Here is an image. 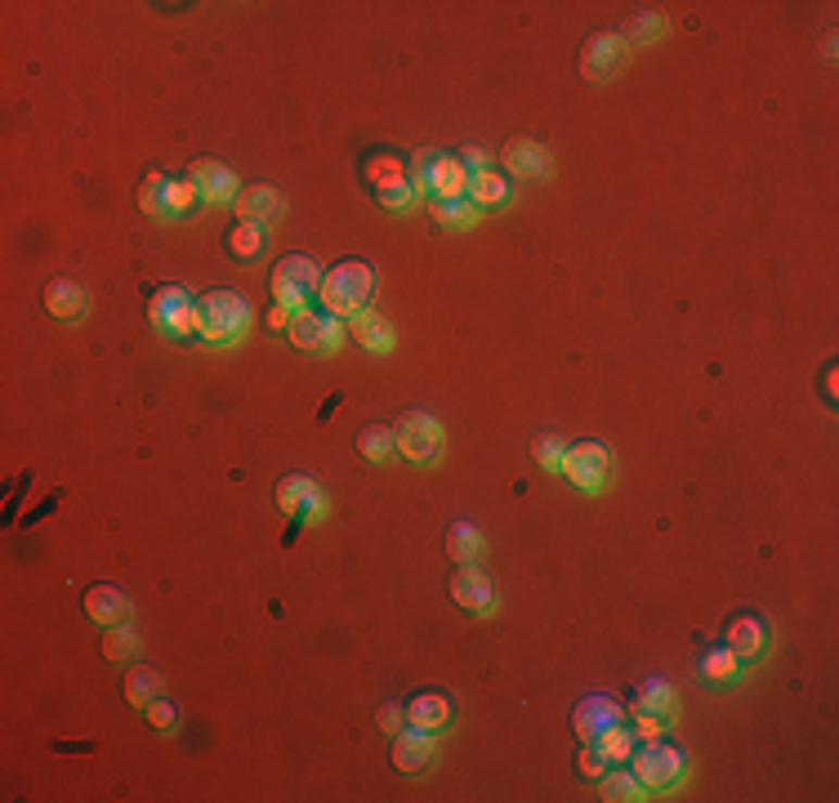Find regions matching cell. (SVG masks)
<instances>
[{"mask_svg": "<svg viewBox=\"0 0 839 803\" xmlns=\"http://www.w3.org/2000/svg\"><path fill=\"white\" fill-rule=\"evenodd\" d=\"M371 294H375V273H371V264H366V260H340L330 273H322L317 300H322V309L335 313V317H358V313H366Z\"/></svg>", "mask_w": 839, "mask_h": 803, "instance_id": "cell-1", "label": "cell"}, {"mask_svg": "<svg viewBox=\"0 0 839 803\" xmlns=\"http://www.w3.org/2000/svg\"><path fill=\"white\" fill-rule=\"evenodd\" d=\"M250 322V304L237 290H205L197 300V335L205 344H233Z\"/></svg>", "mask_w": 839, "mask_h": 803, "instance_id": "cell-2", "label": "cell"}, {"mask_svg": "<svg viewBox=\"0 0 839 803\" xmlns=\"http://www.w3.org/2000/svg\"><path fill=\"white\" fill-rule=\"evenodd\" d=\"M268 290H273V309H286V313H304L313 304V294L322 290V268L317 260L309 255H286L277 260L273 277H268Z\"/></svg>", "mask_w": 839, "mask_h": 803, "instance_id": "cell-3", "label": "cell"}, {"mask_svg": "<svg viewBox=\"0 0 839 803\" xmlns=\"http://www.w3.org/2000/svg\"><path fill=\"white\" fill-rule=\"evenodd\" d=\"M148 322L161 335H171V340H188V335H197V300H192V290L175 286V281L156 286L152 300H148Z\"/></svg>", "mask_w": 839, "mask_h": 803, "instance_id": "cell-4", "label": "cell"}, {"mask_svg": "<svg viewBox=\"0 0 839 803\" xmlns=\"http://www.w3.org/2000/svg\"><path fill=\"white\" fill-rule=\"evenodd\" d=\"M201 201V192L188 184V179H175V175H161V171H148L143 188H139V205L148 210L152 219H184L192 215Z\"/></svg>", "mask_w": 839, "mask_h": 803, "instance_id": "cell-5", "label": "cell"}, {"mask_svg": "<svg viewBox=\"0 0 839 803\" xmlns=\"http://www.w3.org/2000/svg\"><path fill=\"white\" fill-rule=\"evenodd\" d=\"M684 750L679 745H669V741H643L635 745V754H629V773H635L643 781V790H669L679 777H684Z\"/></svg>", "mask_w": 839, "mask_h": 803, "instance_id": "cell-6", "label": "cell"}, {"mask_svg": "<svg viewBox=\"0 0 839 803\" xmlns=\"http://www.w3.org/2000/svg\"><path fill=\"white\" fill-rule=\"evenodd\" d=\"M559 474L580 491H599L612 474V451L603 442H572L559 460Z\"/></svg>", "mask_w": 839, "mask_h": 803, "instance_id": "cell-7", "label": "cell"}, {"mask_svg": "<svg viewBox=\"0 0 839 803\" xmlns=\"http://www.w3.org/2000/svg\"><path fill=\"white\" fill-rule=\"evenodd\" d=\"M415 188H425L434 201L438 197H465L469 192V175L455 156L442 152H420L415 156Z\"/></svg>", "mask_w": 839, "mask_h": 803, "instance_id": "cell-8", "label": "cell"}, {"mask_svg": "<svg viewBox=\"0 0 839 803\" xmlns=\"http://www.w3.org/2000/svg\"><path fill=\"white\" fill-rule=\"evenodd\" d=\"M393 438H398V451L415 464H429L442 451V429H438V419L429 411H406L393 425Z\"/></svg>", "mask_w": 839, "mask_h": 803, "instance_id": "cell-9", "label": "cell"}, {"mask_svg": "<svg viewBox=\"0 0 839 803\" xmlns=\"http://www.w3.org/2000/svg\"><path fill=\"white\" fill-rule=\"evenodd\" d=\"M286 335H290V344H296L300 353H330V349H340L345 326H340V317H335V313H309L304 309V313L290 317Z\"/></svg>", "mask_w": 839, "mask_h": 803, "instance_id": "cell-10", "label": "cell"}, {"mask_svg": "<svg viewBox=\"0 0 839 803\" xmlns=\"http://www.w3.org/2000/svg\"><path fill=\"white\" fill-rule=\"evenodd\" d=\"M625 50H629V46L621 40V32H594V36L580 46V76L599 86V80H608V76L625 63Z\"/></svg>", "mask_w": 839, "mask_h": 803, "instance_id": "cell-11", "label": "cell"}, {"mask_svg": "<svg viewBox=\"0 0 839 803\" xmlns=\"http://www.w3.org/2000/svg\"><path fill=\"white\" fill-rule=\"evenodd\" d=\"M188 184L201 192V201H205V205H228V201H237V192H241L228 165L210 161V156H201V161H192V165H188Z\"/></svg>", "mask_w": 839, "mask_h": 803, "instance_id": "cell-12", "label": "cell"}, {"mask_svg": "<svg viewBox=\"0 0 839 803\" xmlns=\"http://www.w3.org/2000/svg\"><path fill=\"white\" fill-rule=\"evenodd\" d=\"M572 724H576V737H580V741H594V737H603L608 728L625 724V710H621V701H616V697L594 692V697H585V701L576 705Z\"/></svg>", "mask_w": 839, "mask_h": 803, "instance_id": "cell-13", "label": "cell"}, {"mask_svg": "<svg viewBox=\"0 0 839 803\" xmlns=\"http://www.w3.org/2000/svg\"><path fill=\"white\" fill-rule=\"evenodd\" d=\"M322 504H326V495L309 474H286L277 482V510L290 518H317Z\"/></svg>", "mask_w": 839, "mask_h": 803, "instance_id": "cell-14", "label": "cell"}, {"mask_svg": "<svg viewBox=\"0 0 839 803\" xmlns=\"http://www.w3.org/2000/svg\"><path fill=\"white\" fill-rule=\"evenodd\" d=\"M451 599L465 607V612H474V616H483V612H491L496 607V580L487 576V572H478V567H455V576H451Z\"/></svg>", "mask_w": 839, "mask_h": 803, "instance_id": "cell-15", "label": "cell"}, {"mask_svg": "<svg viewBox=\"0 0 839 803\" xmlns=\"http://www.w3.org/2000/svg\"><path fill=\"white\" fill-rule=\"evenodd\" d=\"M724 639H728V652H732L737 661H754V656L764 652V643H768V625L754 616V612H741V616L728 620Z\"/></svg>", "mask_w": 839, "mask_h": 803, "instance_id": "cell-16", "label": "cell"}, {"mask_svg": "<svg viewBox=\"0 0 839 803\" xmlns=\"http://www.w3.org/2000/svg\"><path fill=\"white\" fill-rule=\"evenodd\" d=\"M86 616L95 625L112 629L130 616V599H125V589H116V585H95V589H86Z\"/></svg>", "mask_w": 839, "mask_h": 803, "instance_id": "cell-17", "label": "cell"}, {"mask_svg": "<svg viewBox=\"0 0 839 803\" xmlns=\"http://www.w3.org/2000/svg\"><path fill=\"white\" fill-rule=\"evenodd\" d=\"M233 205H237V219H250V224H273V219L281 215V197H277V188H268V184L241 188Z\"/></svg>", "mask_w": 839, "mask_h": 803, "instance_id": "cell-18", "label": "cell"}, {"mask_svg": "<svg viewBox=\"0 0 839 803\" xmlns=\"http://www.w3.org/2000/svg\"><path fill=\"white\" fill-rule=\"evenodd\" d=\"M500 156H505V165L514 175H523V179H544V175H550V152H544L536 139L518 135V139L505 143V152H500Z\"/></svg>", "mask_w": 839, "mask_h": 803, "instance_id": "cell-19", "label": "cell"}, {"mask_svg": "<svg viewBox=\"0 0 839 803\" xmlns=\"http://www.w3.org/2000/svg\"><path fill=\"white\" fill-rule=\"evenodd\" d=\"M429 764H434V737L420 732V728L398 732V741H393V768H398V773H425Z\"/></svg>", "mask_w": 839, "mask_h": 803, "instance_id": "cell-20", "label": "cell"}, {"mask_svg": "<svg viewBox=\"0 0 839 803\" xmlns=\"http://www.w3.org/2000/svg\"><path fill=\"white\" fill-rule=\"evenodd\" d=\"M406 724L420 728V732H442L451 724V701L438 697V692H420L415 701H406Z\"/></svg>", "mask_w": 839, "mask_h": 803, "instance_id": "cell-21", "label": "cell"}, {"mask_svg": "<svg viewBox=\"0 0 839 803\" xmlns=\"http://www.w3.org/2000/svg\"><path fill=\"white\" fill-rule=\"evenodd\" d=\"M349 335H353V344L366 349V353H389V349H393V326H389V317H380V313H358V317H349Z\"/></svg>", "mask_w": 839, "mask_h": 803, "instance_id": "cell-22", "label": "cell"}, {"mask_svg": "<svg viewBox=\"0 0 839 803\" xmlns=\"http://www.w3.org/2000/svg\"><path fill=\"white\" fill-rule=\"evenodd\" d=\"M46 309H50V317L72 322V317L86 313V290H80L72 277H50L46 281Z\"/></svg>", "mask_w": 839, "mask_h": 803, "instance_id": "cell-23", "label": "cell"}, {"mask_svg": "<svg viewBox=\"0 0 839 803\" xmlns=\"http://www.w3.org/2000/svg\"><path fill=\"white\" fill-rule=\"evenodd\" d=\"M224 246H228V255H233L237 264L260 260V255H264V224H250V219H237V224H228V233H224Z\"/></svg>", "mask_w": 839, "mask_h": 803, "instance_id": "cell-24", "label": "cell"}, {"mask_svg": "<svg viewBox=\"0 0 839 803\" xmlns=\"http://www.w3.org/2000/svg\"><path fill=\"white\" fill-rule=\"evenodd\" d=\"M478 210H491V205H505L510 201V179L500 175V171H478V175H469V192H465Z\"/></svg>", "mask_w": 839, "mask_h": 803, "instance_id": "cell-25", "label": "cell"}, {"mask_svg": "<svg viewBox=\"0 0 839 803\" xmlns=\"http://www.w3.org/2000/svg\"><path fill=\"white\" fill-rule=\"evenodd\" d=\"M161 688H165V679H161V669H152V665H135L130 674H125V701L139 705V710H148L156 697H165Z\"/></svg>", "mask_w": 839, "mask_h": 803, "instance_id": "cell-26", "label": "cell"}, {"mask_svg": "<svg viewBox=\"0 0 839 803\" xmlns=\"http://www.w3.org/2000/svg\"><path fill=\"white\" fill-rule=\"evenodd\" d=\"M358 455L371 460V464H389V460L398 455L393 429H389V425H366V429L358 434Z\"/></svg>", "mask_w": 839, "mask_h": 803, "instance_id": "cell-27", "label": "cell"}, {"mask_svg": "<svg viewBox=\"0 0 839 803\" xmlns=\"http://www.w3.org/2000/svg\"><path fill=\"white\" fill-rule=\"evenodd\" d=\"M447 554L465 567V563H474L478 554H483V531L474 527V523H451L447 527Z\"/></svg>", "mask_w": 839, "mask_h": 803, "instance_id": "cell-28", "label": "cell"}, {"mask_svg": "<svg viewBox=\"0 0 839 803\" xmlns=\"http://www.w3.org/2000/svg\"><path fill=\"white\" fill-rule=\"evenodd\" d=\"M429 210L442 228H474L478 224V205L469 197H438Z\"/></svg>", "mask_w": 839, "mask_h": 803, "instance_id": "cell-29", "label": "cell"}, {"mask_svg": "<svg viewBox=\"0 0 839 803\" xmlns=\"http://www.w3.org/2000/svg\"><path fill=\"white\" fill-rule=\"evenodd\" d=\"M585 745H594V750H599V754L608 758V764H625V758L635 754V745H639V741H635V732H629L625 724H616V728H608L603 737L585 741Z\"/></svg>", "mask_w": 839, "mask_h": 803, "instance_id": "cell-30", "label": "cell"}, {"mask_svg": "<svg viewBox=\"0 0 839 803\" xmlns=\"http://www.w3.org/2000/svg\"><path fill=\"white\" fill-rule=\"evenodd\" d=\"M599 794L608 803H629V799H643V781L635 773H603L599 777Z\"/></svg>", "mask_w": 839, "mask_h": 803, "instance_id": "cell-31", "label": "cell"}, {"mask_svg": "<svg viewBox=\"0 0 839 803\" xmlns=\"http://www.w3.org/2000/svg\"><path fill=\"white\" fill-rule=\"evenodd\" d=\"M661 32H665V18H661L656 10H643V14H635V18L625 23L621 40H625V46H652Z\"/></svg>", "mask_w": 839, "mask_h": 803, "instance_id": "cell-32", "label": "cell"}, {"mask_svg": "<svg viewBox=\"0 0 839 803\" xmlns=\"http://www.w3.org/2000/svg\"><path fill=\"white\" fill-rule=\"evenodd\" d=\"M737 656L728 652V648H705L701 652V674H705V679H715V683H732L737 679Z\"/></svg>", "mask_w": 839, "mask_h": 803, "instance_id": "cell-33", "label": "cell"}, {"mask_svg": "<svg viewBox=\"0 0 839 803\" xmlns=\"http://www.w3.org/2000/svg\"><path fill=\"white\" fill-rule=\"evenodd\" d=\"M371 192H375V201H380L385 210H406V205L415 201V184H411L406 175H398V179H385V184H375Z\"/></svg>", "mask_w": 839, "mask_h": 803, "instance_id": "cell-34", "label": "cell"}, {"mask_svg": "<svg viewBox=\"0 0 839 803\" xmlns=\"http://www.w3.org/2000/svg\"><path fill=\"white\" fill-rule=\"evenodd\" d=\"M639 710H648V714H656V718H669L679 710V701H675V692H669L661 679H652V683H643V692H639Z\"/></svg>", "mask_w": 839, "mask_h": 803, "instance_id": "cell-35", "label": "cell"}, {"mask_svg": "<svg viewBox=\"0 0 839 803\" xmlns=\"http://www.w3.org/2000/svg\"><path fill=\"white\" fill-rule=\"evenodd\" d=\"M135 652H139V633L130 625H112L108 639H103V656L108 661H130Z\"/></svg>", "mask_w": 839, "mask_h": 803, "instance_id": "cell-36", "label": "cell"}, {"mask_svg": "<svg viewBox=\"0 0 839 803\" xmlns=\"http://www.w3.org/2000/svg\"><path fill=\"white\" fill-rule=\"evenodd\" d=\"M563 451H567V442H563L559 434H540V438L531 442V455H536V464H540V469H559Z\"/></svg>", "mask_w": 839, "mask_h": 803, "instance_id": "cell-37", "label": "cell"}, {"mask_svg": "<svg viewBox=\"0 0 839 803\" xmlns=\"http://www.w3.org/2000/svg\"><path fill=\"white\" fill-rule=\"evenodd\" d=\"M148 724H152L156 732H175V728H179V705L165 701V697H156V701L148 705Z\"/></svg>", "mask_w": 839, "mask_h": 803, "instance_id": "cell-38", "label": "cell"}, {"mask_svg": "<svg viewBox=\"0 0 839 803\" xmlns=\"http://www.w3.org/2000/svg\"><path fill=\"white\" fill-rule=\"evenodd\" d=\"M576 773H580L585 781H599V777L608 773V758H603L594 745H585V750L576 754Z\"/></svg>", "mask_w": 839, "mask_h": 803, "instance_id": "cell-39", "label": "cell"}, {"mask_svg": "<svg viewBox=\"0 0 839 803\" xmlns=\"http://www.w3.org/2000/svg\"><path fill=\"white\" fill-rule=\"evenodd\" d=\"M375 724H380V732H393V737H398V732L406 728V705H393V701H389V705H380V714H375Z\"/></svg>", "mask_w": 839, "mask_h": 803, "instance_id": "cell-40", "label": "cell"}, {"mask_svg": "<svg viewBox=\"0 0 839 803\" xmlns=\"http://www.w3.org/2000/svg\"><path fill=\"white\" fill-rule=\"evenodd\" d=\"M661 732H665V718H656V714L639 710V718H635V741H656Z\"/></svg>", "mask_w": 839, "mask_h": 803, "instance_id": "cell-41", "label": "cell"}, {"mask_svg": "<svg viewBox=\"0 0 839 803\" xmlns=\"http://www.w3.org/2000/svg\"><path fill=\"white\" fill-rule=\"evenodd\" d=\"M455 161L465 165V175H478V171H487V165H491V161H487V152H483L478 143H465V148L455 152Z\"/></svg>", "mask_w": 839, "mask_h": 803, "instance_id": "cell-42", "label": "cell"}]
</instances>
